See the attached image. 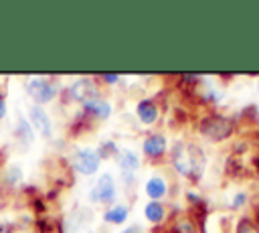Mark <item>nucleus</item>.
Masks as SVG:
<instances>
[{
  "mask_svg": "<svg viewBox=\"0 0 259 233\" xmlns=\"http://www.w3.org/2000/svg\"><path fill=\"white\" fill-rule=\"evenodd\" d=\"M172 162H174V168H176L178 174L196 180V178H200V174L204 170L206 158H204V152L198 146L178 142L172 148Z\"/></svg>",
  "mask_w": 259,
  "mask_h": 233,
  "instance_id": "nucleus-1",
  "label": "nucleus"
},
{
  "mask_svg": "<svg viewBox=\"0 0 259 233\" xmlns=\"http://www.w3.org/2000/svg\"><path fill=\"white\" fill-rule=\"evenodd\" d=\"M233 130H235L233 120H229L225 115H208L200 124V134H204L206 138H210L214 142H221V140L229 138L233 134Z\"/></svg>",
  "mask_w": 259,
  "mask_h": 233,
  "instance_id": "nucleus-2",
  "label": "nucleus"
},
{
  "mask_svg": "<svg viewBox=\"0 0 259 233\" xmlns=\"http://www.w3.org/2000/svg\"><path fill=\"white\" fill-rule=\"evenodd\" d=\"M24 87H26L28 95H30L36 103H47V101H51V99L55 97V93H57V87H55L53 83H49L47 79H40V77L28 79V81L24 83Z\"/></svg>",
  "mask_w": 259,
  "mask_h": 233,
  "instance_id": "nucleus-3",
  "label": "nucleus"
},
{
  "mask_svg": "<svg viewBox=\"0 0 259 233\" xmlns=\"http://www.w3.org/2000/svg\"><path fill=\"white\" fill-rule=\"evenodd\" d=\"M91 201L95 203H103V205H111L115 201V182L111 178V174H101L97 184L91 188L89 192Z\"/></svg>",
  "mask_w": 259,
  "mask_h": 233,
  "instance_id": "nucleus-4",
  "label": "nucleus"
},
{
  "mask_svg": "<svg viewBox=\"0 0 259 233\" xmlns=\"http://www.w3.org/2000/svg\"><path fill=\"white\" fill-rule=\"evenodd\" d=\"M99 154L97 152H93V150H77L75 152V156H73V164H75V170L77 172H81V174H85V176H91V174H95L97 172V168H99Z\"/></svg>",
  "mask_w": 259,
  "mask_h": 233,
  "instance_id": "nucleus-5",
  "label": "nucleus"
},
{
  "mask_svg": "<svg viewBox=\"0 0 259 233\" xmlns=\"http://www.w3.org/2000/svg\"><path fill=\"white\" fill-rule=\"evenodd\" d=\"M28 120H30V126H32L36 132H40V136L49 138V136L53 134L49 113H47L40 105H30V109H28Z\"/></svg>",
  "mask_w": 259,
  "mask_h": 233,
  "instance_id": "nucleus-6",
  "label": "nucleus"
},
{
  "mask_svg": "<svg viewBox=\"0 0 259 233\" xmlns=\"http://www.w3.org/2000/svg\"><path fill=\"white\" fill-rule=\"evenodd\" d=\"M71 93H73V95H75V99H79L81 103H83V101H87V99L97 97L95 85H93V81H91V79H87V77H83V79L75 81V83H73V87H71Z\"/></svg>",
  "mask_w": 259,
  "mask_h": 233,
  "instance_id": "nucleus-7",
  "label": "nucleus"
},
{
  "mask_svg": "<svg viewBox=\"0 0 259 233\" xmlns=\"http://www.w3.org/2000/svg\"><path fill=\"white\" fill-rule=\"evenodd\" d=\"M142 148H144V154L146 156H152V158L162 156L166 152V138L162 134H152V136H148L144 140V146Z\"/></svg>",
  "mask_w": 259,
  "mask_h": 233,
  "instance_id": "nucleus-8",
  "label": "nucleus"
},
{
  "mask_svg": "<svg viewBox=\"0 0 259 233\" xmlns=\"http://www.w3.org/2000/svg\"><path fill=\"white\" fill-rule=\"evenodd\" d=\"M83 107H85L87 111H91L93 115L101 118V120L109 118V113H111V105H109L105 99H99V97H93V99L83 101Z\"/></svg>",
  "mask_w": 259,
  "mask_h": 233,
  "instance_id": "nucleus-9",
  "label": "nucleus"
},
{
  "mask_svg": "<svg viewBox=\"0 0 259 233\" xmlns=\"http://www.w3.org/2000/svg\"><path fill=\"white\" fill-rule=\"evenodd\" d=\"M136 111H138L140 122H142V124H146V126H150V124H154V122L158 120V107H156V105H154L150 99L140 101Z\"/></svg>",
  "mask_w": 259,
  "mask_h": 233,
  "instance_id": "nucleus-10",
  "label": "nucleus"
},
{
  "mask_svg": "<svg viewBox=\"0 0 259 233\" xmlns=\"http://www.w3.org/2000/svg\"><path fill=\"white\" fill-rule=\"evenodd\" d=\"M168 186H166V180L160 178V176H152L148 182H146V195L152 199V201H158L166 195Z\"/></svg>",
  "mask_w": 259,
  "mask_h": 233,
  "instance_id": "nucleus-11",
  "label": "nucleus"
},
{
  "mask_svg": "<svg viewBox=\"0 0 259 233\" xmlns=\"http://www.w3.org/2000/svg\"><path fill=\"white\" fill-rule=\"evenodd\" d=\"M138 166H140V160H138V154H136V152H132V150L121 152V156H119V168H121L123 174L136 172Z\"/></svg>",
  "mask_w": 259,
  "mask_h": 233,
  "instance_id": "nucleus-12",
  "label": "nucleus"
},
{
  "mask_svg": "<svg viewBox=\"0 0 259 233\" xmlns=\"http://www.w3.org/2000/svg\"><path fill=\"white\" fill-rule=\"evenodd\" d=\"M144 215H146V219H148L150 223H160V221L164 219L166 211H164L162 203H158V201H150V203L144 207Z\"/></svg>",
  "mask_w": 259,
  "mask_h": 233,
  "instance_id": "nucleus-13",
  "label": "nucleus"
},
{
  "mask_svg": "<svg viewBox=\"0 0 259 233\" xmlns=\"http://www.w3.org/2000/svg\"><path fill=\"white\" fill-rule=\"evenodd\" d=\"M103 219H105L107 223L119 225V223H123V221L127 219V207H123V205H113L111 209H107V211L103 213Z\"/></svg>",
  "mask_w": 259,
  "mask_h": 233,
  "instance_id": "nucleus-14",
  "label": "nucleus"
},
{
  "mask_svg": "<svg viewBox=\"0 0 259 233\" xmlns=\"http://www.w3.org/2000/svg\"><path fill=\"white\" fill-rule=\"evenodd\" d=\"M16 138H18L22 144H26V146L34 140V136H32V126H30L24 118H18V122H16Z\"/></svg>",
  "mask_w": 259,
  "mask_h": 233,
  "instance_id": "nucleus-15",
  "label": "nucleus"
},
{
  "mask_svg": "<svg viewBox=\"0 0 259 233\" xmlns=\"http://www.w3.org/2000/svg\"><path fill=\"white\" fill-rule=\"evenodd\" d=\"M235 233H259V227L251 217H241L235 225Z\"/></svg>",
  "mask_w": 259,
  "mask_h": 233,
  "instance_id": "nucleus-16",
  "label": "nucleus"
},
{
  "mask_svg": "<svg viewBox=\"0 0 259 233\" xmlns=\"http://www.w3.org/2000/svg\"><path fill=\"white\" fill-rule=\"evenodd\" d=\"M20 180H22V170L18 166H10V170H8V182L14 184V182H20Z\"/></svg>",
  "mask_w": 259,
  "mask_h": 233,
  "instance_id": "nucleus-17",
  "label": "nucleus"
},
{
  "mask_svg": "<svg viewBox=\"0 0 259 233\" xmlns=\"http://www.w3.org/2000/svg\"><path fill=\"white\" fill-rule=\"evenodd\" d=\"M176 229H178V233H194V225H192V221H188V219H182V221L176 225Z\"/></svg>",
  "mask_w": 259,
  "mask_h": 233,
  "instance_id": "nucleus-18",
  "label": "nucleus"
},
{
  "mask_svg": "<svg viewBox=\"0 0 259 233\" xmlns=\"http://www.w3.org/2000/svg\"><path fill=\"white\" fill-rule=\"evenodd\" d=\"M245 203H247V195H245V192H237V195L233 197V201H231V207H233V209H241Z\"/></svg>",
  "mask_w": 259,
  "mask_h": 233,
  "instance_id": "nucleus-19",
  "label": "nucleus"
},
{
  "mask_svg": "<svg viewBox=\"0 0 259 233\" xmlns=\"http://www.w3.org/2000/svg\"><path fill=\"white\" fill-rule=\"evenodd\" d=\"M103 79H105V81H109V83H115L119 77H117V75H111V73H105V75H103Z\"/></svg>",
  "mask_w": 259,
  "mask_h": 233,
  "instance_id": "nucleus-20",
  "label": "nucleus"
},
{
  "mask_svg": "<svg viewBox=\"0 0 259 233\" xmlns=\"http://www.w3.org/2000/svg\"><path fill=\"white\" fill-rule=\"evenodd\" d=\"M6 115V103H4V99L0 97V120Z\"/></svg>",
  "mask_w": 259,
  "mask_h": 233,
  "instance_id": "nucleus-21",
  "label": "nucleus"
},
{
  "mask_svg": "<svg viewBox=\"0 0 259 233\" xmlns=\"http://www.w3.org/2000/svg\"><path fill=\"white\" fill-rule=\"evenodd\" d=\"M121 233H138V227H136V225H132V227H127V229H123Z\"/></svg>",
  "mask_w": 259,
  "mask_h": 233,
  "instance_id": "nucleus-22",
  "label": "nucleus"
},
{
  "mask_svg": "<svg viewBox=\"0 0 259 233\" xmlns=\"http://www.w3.org/2000/svg\"><path fill=\"white\" fill-rule=\"evenodd\" d=\"M257 91H259V79H257Z\"/></svg>",
  "mask_w": 259,
  "mask_h": 233,
  "instance_id": "nucleus-23",
  "label": "nucleus"
},
{
  "mask_svg": "<svg viewBox=\"0 0 259 233\" xmlns=\"http://www.w3.org/2000/svg\"><path fill=\"white\" fill-rule=\"evenodd\" d=\"M257 227H259V225H257Z\"/></svg>",
  "mask_w": 259,
  "mask_h": 233,
  "instance_id": "nucleus-24",
  "label": "nucleus"
}]
</instances>
